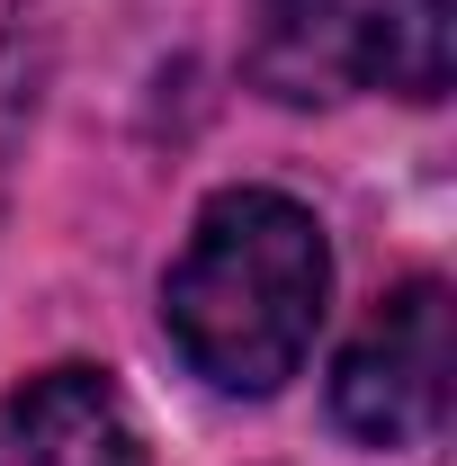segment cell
I'll list each match as a JSON object with an SVG mask.
<instances>
[{
    "label": "cell",
    "instance_id": "1",
    "mask_svg": "<svg viewBox=\"0 0 457 466\" xmlns=\"http://www.w3.org/2000/svg\"><path fill=\"white\" fill-rule=\"evenodd\" d=\"M332 305V242L287 188H216L162 279V332L216 395H279Z\"/></svg>",
    "mask_w": 457,
    "mask_h": 466
},
{
    "label": "cell",
    "instance_id": "4",
    "mask_svg": "<svg viewBox=\"0 0 457 466\" xmlns=\"http://www.w3.org/2000/svg\"><path fill=\"white\" fill-rule=\"evenodd\" d=\"M350 81L395 90L412 108L449 99V81H457V0H368V9H350Z\"/></svg>",
    "mask_w": 457,
    "mask_h": 466
},
{
    "label": "cell",
    "instance_id": "3",
    "mask_svg": "<svg viewBox=\"0 0 457 466\" xmlns=\"http://www.w3.org/2000/svg\"><path fill=\"white\" fill-rule=\"evenodd\" d=\"M0 466H144V440L99 368H46L0 395Z\"/></svg>",
    "mask_w": 457,
    "mask_h": 466
},
{
    "label": "cell",
    "instance_id": "2",
    "mask_svg": "<svg viewBox=\"0 0 457 466\" xmlns=\"http://www.w3.org/2000/svg\"><path fill=\"white\" fill-rule=\"evenodd\" d=\"M457 395V305L440 279H403L332 368V421L359 449H431Z\"/></svg>",
    "mask_w": 457,
    "mask_h": 466
},
{
    "label": "cell",
    "instance_id": "5",
    "mask_svg": "<svg viewBox=\"0 0 457 466\" xmlns=\"http://www.w3.org/2000/svg\"><path fill=\"white\" fill-rule=\"evenodd\" d=\"M251 81L314 108L350 81V0H251Z\"/></svg>",
    "mask_w": 457,
    "mask_h": 466
}]
</instances>
